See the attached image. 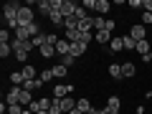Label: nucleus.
I'll use <instances>...</instances> for the list:
<instances>
[{"label": "nucleus", "mask_w": 152, "mask_h": 114, "mask_svg": "<svg viewBox=\"0 0 152 114\" xmlns=\"http://www.w3.org/2000/svg\"><path fill=\"white\" fill-rule=\"evenodd\" d=\"M20 3H15V0H8L5 5H3V15H5V23H8V28H20V23H18V10H20Z\"/></svg>", "instance_id": "nucleus-1"}, {"label": "nucleus", "mask_w": 152, "mask_h": 114, "mask_svg": "<svg viewBox=\"0 0 152 114\" xmlns=\"http://www.w3.org/2000/svg\"><path fill=\"white\" fill-rule=\"evenodd\" d=\"M38 33H41V26H38V23H31V26H20V28H18L15 38L23 41V43H28V41H33V38L38 36Z\"/></svg>", "instance_id": "nucleus-2"}, {"label": "nucleus", "mask_w": 152, "mask_h": 114, "mask_svg": "<svg viewBox=\"0 0 152 114\" xmlns=\"http://www.w3.org/2000/svg\"><path fill=\"white\" fill-rule=\"evenodd\" d=\"M18 23H20V26H31V23H36V13H33L31 5H23L20 10H18Z\"/></svg>", "instance_id": "nucleus-3"}, {"label": "nucleus", "mask_w": 152, "mask_h": 114, "mask_svg": "<svg viewBox=\"0 0 152 114\" xmlns=\"http://www.w3.org/2000/svg\"><path fill=\"white\" fill-rule=\"evenodd\" d=\"M71 91H74L71 84H58V86H53V99H66L71 96Z\"/></svg>", "instance_id": "nucleus-4"}, {"label": "nucleus", "mask_w": 152, "mask_h": 114, "mask_svg": "<svg viewBox=\"0 0 152 114\" xmlns=\"http://www.w3.org/2000/svg\"><path fill=\"white\" fill-rule=\"evenodd\" d=\"M48 20L53 23L56 28H64V20H66V18H64V13H61V8H53V10L48 13Z\"/></svg>", "instance_id": "nucleus-5"}, {"label": "nucleus", "mask_w": 152, "mask_h": 114, "mask_svg": "<svg viewBox=\"0 0 152 114\" xmlns=\"http://www.w3.org/2000/svg\"><path fill=\"white\" fill-rule=\"evenodd\" d=\"M129 36L140 43V41H145V38H147V28L142 26V23H140V26H132V28H129Z\"/></svg>", "instance_id": "nucleus-6"}, {"label": "nucleus", "mask_w": 152, "mask_h": 114, "mask_svg": "<svg viewBox=\"0 0 152 114\" xmlns=\"http://www.w3.org/2000/svg\"><path fill=\"white\" fill-rule=\"evenodd\" d=\"M20 91H23V86H10V89H8V94H5V104H18Z\"/></svg>", "instance_id": "nucleus-7"}, {"label": "nucleus", "mask_w": 152, "mask_h": 114, "mask_svg": "<svg viewBox=\"0 0 152 114\" xmlns=\"http://www.w3.org/2000/svg\"><path fill=\"white\" fill-rule=\"evenodd\" d=\"M109 76H112L114 81H122V79H124V74H122V64H109Z\"/></svg>", "instance_id": "nucleus-8"}, {"label": "nucleus", "mask_w": 152, "mask_h": 114, "mask_svg": "<svg viewBox=\"0 0 152 114\" xmlns=\"http://www.w3.org/2000/svg\"><path fill=\"white\" fill-rule=\"evenodd\" d=\"M69 53H71V43L66 38H61L58 43H56V56H69Z\"/></svg>", "instance_id": "nucleus-9"}, {"label": "nucleus", "mask_w": 152, "mask_h": 114, "mask_svg": "<svg viewBox=\"0 0 152 114\" xmlns=\"http://www.w3.org/2000/svg\"><path fill=\"white\" fill-rule=\"evenodd\" d=\"M86 48H89V46L84 43V41H79V43H71V56H76V58H79V56L86 53Z\"/></svg>", "instance_id": "nucleus-10"}, {"label": "nucleus", "mask_w": 152, "mask_h": 114, "mask_svg": "<svg viewBox=\"0 0 152 114\" xmlns=\"http://www.w3.org/2000/svg\"><path fill=\"white\" fill-rule=\"evenodd\" d=\"M23 71V76H26V81H33V79H38V71H36V66H31V64H26V69H20Z\"/></svg>", "instance_id": "nucleus-11"}, {"label": "nucleus", "mask_w": 152, "mask_h": 114, "mask_svg": "<svg viewBox=\"0 0 152 114\" xmlns=\"http://www.w3.org/2000/svg\"><path fill=\"white\" fill-rule=\"evenodd\" d=\"M137 53H142V58H147V56H150V51H152V46L150 43H147V38H145V41H140V43H137Z\"/></svg>", "instance_id": "nucleus-12"}, {"label": "nucleus", "mask_w": 152, "mask_h": 114, "mask_svg": "<svg viewBox=\"0 0 152 114\" xmlns=\"http://www.w3.org/2000/svg\"><path fill=\"white\" fill-rule=\"evenodd\" d=\"M122 74H124V79H132V76L137 74V66L132 64V61H127V64H122Z\"/></svg>", "instance_id": "nucleus-13"}, {"label": "nucleus", "mask_w": 152, "mask_h": 114, "mask_svg": "<svg viewBox=\"0 0 152 114\" xmlns=\"http://www.w3.org/2000/svg\"><path fill=\"white\" fill-rule=\"evenodd\" d=\"M91 28H94V18L91 15L84 18V20L79 23V33H91Z\"/></svg>", "instance_id": "nucleus-14"}, {"label": "nucleus", "mask_w": 152, "mask_h": 114, "mask_svg": "<svg viewBox=\"0 0 152 114\" xmlns=\"http://www.w3.org/2000/svg\"><path fill=\"white\" fill-rule=\"evenodd\" d=\"M38 51H41V56H43V58H53V56H56V46H51V43H43Z\"/></svg>", "instance_id": "nucleus-15"}, {"label": "nucleus", "mask_w": 152, "mask_h": 114, "mask_svg": "<svg viewBox=\"0 0 152 114\" xmlns=\"http://www.w3.org/2000/svg\"><path fill=\"white\" fill-rule=\"evenodd\" d=\"M10 84H13V86H23V84H26L23 71H13V74H10Z\"/></svg>", "instance_id": "nucleus-16"}, {"label": "nucleus", "mask_w": 152, "mask_h": 114, "mask_svg": "<svg viewBox=\"0 0 152 114\" xmlns=\"http://www.w3.org/2000/svg\"><path fill=\"white\" fill-rule=\"evenodd\" d=\"M109 8H112V3H109V0H96V13H99L102 18L109 13Z\"/></svg>", "instance_id": "nucleus-17"}, {"label": "nucleus", "mask_w": 152, "mask_h": 114, "mask_svg": "<svg viewBox=\"0 0 152 114\" xmlns=\"http://www.w3.org/2000/svg\"><path fill=\"white\" fill-rule=\"evenodd\" d=\"M109 51H112V53H119V51H124V41H122V38H112Z\"/></svg>", "instance_id": "nucleus-18"}, {"label": "nucleus", "mask_w": 152, "mask_h": 114, "mask_svg": "<svg viewBox=\"0 0 152 114\" xmlns=\"http://www.w3.org/2000/svg\"><path fill=\"white\" fill-rule=\"evenodd\" d=\"M76 109H79V112H81V114L91 112V102H89L86 96H84V99H79V102H76Z\"/></svg>", "instance_id": "nucleus-19"}, {"label": "nucleus", "mask_w": 152, "mask_h": 114, "mask_svg": "<svg viewBox=\"0 0 152 114\" xmlns=\"http://www.w3.org/2000/svg\"><path fill=\"white\" fill-rule=\"evenodd\" d=\"M94 38H96V43H102V46L104 43H112V33H109V31H99Z\"/></svg>", "instance_id": "nucleus-20"}, {"label": "nucleus", "mask_w": 152, "mask_h": 114, "mask_svg": "<svg viewBox=\"0 0 152 114\" xmlns=\"http://www.w3.org/2000/svg\"><path fill=\"white\" fill-rule=\"evenodd\" d=\"M119 107H122L119 96H109L107 99V109H109V112H119Z\"/></svg>", "instance_id": "nucleus-21"}, {"label": "nucleus", "mask_w": 152, "mask_h": 114, "mask_svg": "<svg viewBox=\"0 0 152 114\" xmlns=\"http://www.w3.org/2000/svg\"><path fill=\"white\" fill-rule=\"evenodd\" d=\"M51 71H53V76H56V79H64V76H66V71H69V69H66L64 64H56V66H51Z\"/></svg>", "instance_id": "nucleus-22"}, {"label": "nucleus", "mask_w": 152, "mask_h": 114, "mask_svg": "<svg viewBox=\"0 0 152 114\" xmlns=\"http://www.w3.org/2000/svg\"><path fill=\"white\" fill-rule=\"evenodd\" d=\"M122 41H124V48H127V51H134V48H137V41L129 36V33H127V36H122Z\"/></svg>", "instance_id": "nucleus-23"}, {"label": "nucleus", "mask_w": 152, "mask_h": 114, "mask_svg": "<svg viewBox=\"0 0 152 114\" xmlns=\"http://www.w3.org/2000/svg\"><path fill=\"white\" fill-rule=\"evenodd\" d=\"M38 79H41V81H43V84H48V81H53L56 76H53V71H51V69H43V71H41V76H38Z\"/></svg>", "instance_id": "nucleus-24"}, {"label": "nucleus", "mask_w": 152, "mask_h": 114, "mask_svg": "<svg viewBox=\"0 0 152 114\" xmlns=\"http://www.w3.org/2000/svg\"><path fill=\"white\" fill-rule=\"evenodd\" d=\"M26 112V107H20V104H8V109H5V114H23Z\"/></svg>", "instance_id": "nucleus-25"}, {"label": "nucleus", "mask_w": 152, "mask_h": 114, "mask_svg": "<svg viewBox=\"0 0 152 114\" xmlns=\"http://www.w3.org/2000/svg\"><path fill=\"white\" fill-rule=\"evenodd\" d=\"M38 10L43 13V15H48L51 13V0H38Z\"/></svg>", "instance_id": "nucleus-26"}, {"label": "nucleus", "mask_w": 152, "mask_h": 114, "mask_svg": "<svg viewBox=\"0 0 152 114\" xmlns=\"http://www.w3.org/2000/svg\"><path fill=\"white\" fill-rule=\"evenodd\" d=\"M13 53V46L10 43H0V58H8Z\"/></svg>", "instance_id": "nucleus-27"}, {"label": "nucleus", "mask_w": 152, "mask_h": 114, "mask_svg": "<svg viewBox=\"0 0 152 114\" xmlns=\"http://www.w3.org/2000/svg\"><path fill=\"white\" fill-rule=\"evenodd\" d=\"M94 28H96V33H99V31H104V28H107V18L96 15V18H94Z\"/></svg>", "instance_id": "nucleus-28"}, {"label": "nucleus", "mask_w": 152, "mask_h": 114, "mask_svg": "<svg viewBox=\"0 0 152 114\" xmlns=\"http://www.w3.org/2000/svg\"><path fill=\"white\" fill-rule=\"evenodd\" d=\"M31 43H33V48H41V46H43V43H46V33H38V36H36V38H33Z\"/></svg>", "instance_id": "nucleus-29"}, {"label": "nucleus", "mask_w": 152, "mask_h": 114, "mask_svg": "<svg viewBox=\"0 0 152 114\" xmlns=\"http://www.w3.org/2000/svg\"><path fill=\"white\" fill-rule=\"evenodd\" d=\"M61 64L69 69V66H74V64H76V56H71V53H69V56H61Z\"/></svg>", "instance_id": "nucleus-30"}, {"label": "nucleus", "mask_w": 152, "mask_h": 114, "mask_svg": "<svg viewBox=\"0 0 152 114\" xmlns=\"http://www.w3.org/2000/svg\"><path fill=\"white\" fill-rule=\"evenodd\" d=\"M58 41H61V38L56 36V33H46V43H51V46H56V43H58Z\"/></svg>", "instance_id": "nucleus-31"}, {"label": "nucleus", "mask_w": 152, "mask_h": 114, "mask_svg": "<svg viewBox=\"0 0 152 114\" xmlns=\"http://www.w3.org/2000/svg\"><path fill=\"white\" fill-rule=\"evenodd\" d=\"M142 26H145V28H147V26H152V13H147V10L142 13Z\"/></svg>", "instance_id": "nucleus-32"}, {"label": "nucleus", "mask_w": 152, "mask_h": 114, "mask_svg": "<svg viewBox=\"0 0 152 114\" xmlns=\"http://www.w3.org/2000/svg\"><path fill=\"white\" fill-rule=\"evenodd\" d=\"M0 43H10V33H8V28L0 31Z\"/></svg>", "instance_id": "nucleus-33"}, {"label": "nucleus", "mask_w": 152, "mask_h": 114, "mask_svg": "<svg viewBox=\"0 0 152 114\" xmlns=\"http://www.w3.org/2000/svg\"><path fill=\"white\" fill-rule=\"evenodd\" d=\"M84 8H86V10L94 8V10H96V0H84Z\"/></svg>", "instance_id": "nucleus-34"}, {"label": "nucleus", "mask_w": 152, "mask_h": 114, "mask_svg": "<svg viewBox=\"0 0 152 114\" xmlns=\"http://www.w3.org/2000/svg\"><path fill=\"white\" fill-rule=\"evenodd\" d=\"M142 8H145L147 13H152V0H142Z\"/></svg>", "instance_id": "nucleus-35"}, {"label": "nucleus", "mask_w": 152, "mask_h": 114, "mask_svg": "<svg viewBox=\"0 0 152 114\" xmlns=\"http://www.w3.org/2000/svg\"><path fill=\"white\" fill-rule=\"evenodd\" d=\"M127 5H129V8H142V0H129Z\"/></svg>", "instance_id": "nucleus-36"}, {"label": "nucleus", "mask_w": 152, "mask_h": 114, "mask_svg": "<svg viewBox=\"0 0 152 114\" xmlns=\"http://www.w3.org/2000/svg\"><path fill=\"white\" fill-rule=\"evenodd\" d=\"M104 31H109V33L114 31V20H112V18H109V20H107V28H104Z\"/></svg>", "instance_id": "nucleus-37"}, {"label": "nucleus", "mask_w": 152, "mask_h": 114, "mask_svg": "<svg viewBox=\"0 0 152 114\" xmlns=\"http://www.w3.org/2000/svg\"><path fill=\"white\" fill-rule=\"evenodd\" d=\"M145 64H152V51H150V56L145 58Z\"/></svg>", "instance_id": "nucleus-38"}, {"label": "nucleus", "mask_w": 152, "mask_h": 114, "mask_svg": "<svg viewBox=\"0 0 152 114\" xmlns=\"http://www.w3.org/2000/svg\"><path fill=\"white\" fill-rule=\"evenodd\" d=\"M134 114H147V112H145V109H142V107H137V112H134Z\"/></svg>", "instance_id": "nucleus-39"}, {"label": "nucleus", "mask_w": 152, "mask_h": 114, "mask_svg": "<svg viewBox=\"0 0 152 114\" xmlns=\"http://www.w3.org/2000/svg\"><path fill=\"white\" fill-rule=\"evenodd\" d=\"M23 114H36V112H31V109H26V112H23Z\"/></svg>", "instance_id": "nucleus-40"}, {"label": "nucleus", "mask_w": 152, "mask_h": 114, "mask_svg": "<svg viewBox=\"0 0 152 114\" xmlns=\"http://www.w3.org/2000/svg\"><path fill=\"white\" fill-rule=\"evenodd\" d=\"M38 114H48V112H38Z\"/></svg>", "instance_id": "nucleus-41"}, {"label": "nucleus", "mask_w": 152, "mask_h": 114, "mask_svg": "<svg viewBox=\"0 0 152 114\" xmlns=\"http://www.w3.org/2000/svg\"><path fill=\"white\" fill-rule=\"evenodd\" d=\"M109 114H119V112H109Z\"/></svg>", "instance_id": "nucleus-42"}]
</instances>
